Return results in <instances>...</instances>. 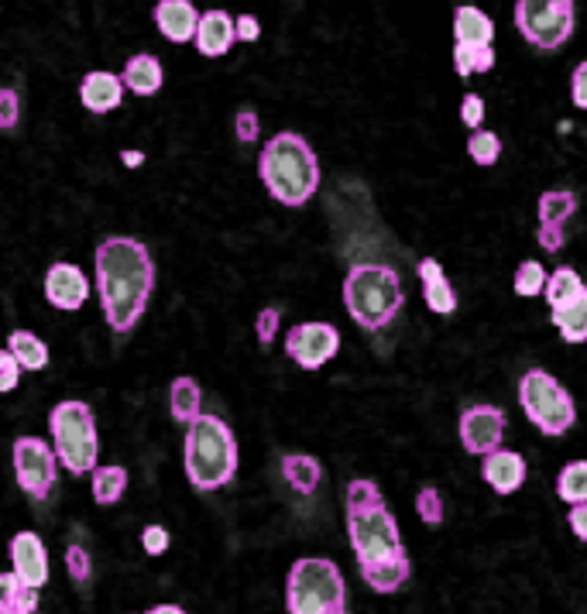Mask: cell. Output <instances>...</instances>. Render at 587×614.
Masks as SVG:
<instances>
[{
    "mask_svg": "<svg viewBox=\"0 0 587 614\" xmlns=\"http://www.w3.org/2000/svg\"><path fill=\"white\" fill-rule=\"evenodd\" d=\"M17 114H21L17 90L4 86V90H0V127H4V130H14V127H17Z\"/></svg>",
    "mask_w": 587,
    "mask_h": 614,
    "instance_id": "f35d334b",
    "label": "cell"
},
{
    "mask_svg": "<svg viewBox=\"0 0 587 614\" xmlns=\"http://www.w3.org/2000/svg\"><path fill=\"white\" fill-rule=\"evenodd\" d=\"M402 278L396 268L378 261H361L344 278V305L351 319L367 334H378L402 310Z\"/></svg>",
    "mask_w": 587,
    "mask_h": 614,
    "instance_id": "5b68a950",
    "label": "cell"
},
{
    "mask_svg": "<svg viewBox=\"0 0 587 614\" xmlns=\"http://www.w3.org/2000/svg\"><path fill=\"white\" fill-rule=\"evenodd\" d=\"M168 412L172 419H176L179 426H192L196 419L203 415V391H200V381L189 378V375H179L172 378L168 385Z\"/></svg>",
    "mask_w": 587,
    "mask_h": 614,
    "instance_id": "603a6c76",
    "label": "cell"
},
{
    "mask_svg": "<svg viewBox=\"0 0 587 614\" xmlns=\"http://www.w3.org/2000/svg\"><path fill=\"white\" fill-rule=\"evenodd\" d=\"M505 409L502 405H488V402H474L461 412L457 419V433H461V447L474 456H488L495 450H502L505 440Z\"/></svg>",
    "mask_w": 587,
    "mask_h": 614,
    "instance_id": "7c38bea8",
    "label": "cell"
},
{
    "mask_svg": "<svg viewBox=\"0 0 587 614\" xmlns=\"http://www.w3.org/2000/svg\"><path fill=\"white\" fill-rule=\"evenodd\" d=\"M21 371H25V367L17 364V358L11 354V350H4V354H0V391H14Z\"/></svg>",
    "mask_w": 587,
    "mask_h": 614,
    "instance_id": "60d3db41",
    "label": "cell"
},
{
    "mask_svg": "<svg viewBox=\"0 0 587 614\" xmlns=\"http://www.w3.org/2000/svg\"><path fill=\"white\" fill-rule=\"evenodd\" d=\"M145 614H189L186 607H179V604H155L151 611H145Z\"/></svg>",
    "mask_w": 587,
    "mask_h": 614,
    "instance_id": "bcb514c9",
    "label": "cell"
},
{
    "mask_svg": "<svg viewBox=\"0 0 587 614\" xmlns=\"http://www.w3.org/2000/svg\"><path fill=\"white\" fill-rule=\"evenodd\" d=\"M90 488H93V501L97 504H117L127 491V467L121 464H103L93 471V480H90Z\"/></svg>",
    "mask_w": 587,
    "mask_h": 614,
    "instance_id": "4316f807",
    "label": "cell"
},
{
    "mask_svg": "<svg viewBox=\"0 0 587 614\" xmlns=\"http://www.w3.org/2000/svg\"><path fill=\"white\" fill-rule=\"evenodd\" d=\"M183 464L186 477L196 491H216L234 480L237 474V440L234 429L221 419V415L203 412L186 429V447H183Z\"/></svg>",
    "mask_w": 587,
    "mask_h": 614,
    "instance_id": "277c9868",
    "label": "cell"
},
{
    "mask_svg": "<svg viewBox=\"0 0 587 614\" xmlns=\"http://www.w3.org/2000/svg\"><path fill=\"white\" fill-rule=\"evenodd\" d=\"M453 70L457 76H477L495 70V49H471V46H453Z\"/></svg>",
    "mask_w": 587,
    "mask_h": 614,
    "instance_id": "1f68e13d",
    "label": "cell"
},
{
    "mask_svg": "<svg viewBox=\"0 0 587 614\" xmlns=\"http://www.w3.org/2000/svg\"><path fill=\"white\" fill-rule=\"evenodd\" d=\"M550 319L557 326V334L567 343H584L587 340V289L563 305H557V310H550Z\"/></svg>",
    "mask_w": 587,
    "mask_h": 614,
    "instance_id": "d4e9b609",
    "label": "cell"
},
{
    "mask_svg": "<svg viewBox=\"0 0 587 614\" xmlns=\"http://www.w3.org/2000/svg\"><path fill=\"white\" fill-rule=\"evenodd\" d=\"M11 563H14V574L25 580L28 587H46L49 584V553H46V542L38 539V532H14L11 539Z\"/></svg>",
    "mask_w": 587,
    "mask_h": 614,
    "instance_id": "9a60e30c",
    "label": "cell"
},
{
    "mask_svg": "<svg viewBox=\"0 0 587 614\" xmlns=\"http://www.w3.org/2000/svg\"><path fill=\"white\" fill-rule=\"evenodd\" d=\"M65 569H70L73 584H86L93 577V566H90V553L83 550V546H65Z\"/></svg>",
    "mask_w": 587,
    "mask_h": 614,
    "instance_id": "e575fe53",
    "label": "cell"
},
{
    "mask_svg": "<svg viewBox=\"0 0 587 614\" xmlns=\"http://www.w3.org/2000/svg\"><path fill=\"white\" fill-rule=\"evenodd\" d=\"M49 433L59 453V464L83 477L97 471L100 456V436H97V415L79 399H62L49 412Z\"/></svg>",
    "mask_w": 587,
    "mask_h": 614,
    "instance_id": "52a82bcc",
    "label": "cell"
},
{
    "mask_svg": "<svg viewBox=\"0 0 587 614\" xmlns=\"http://www.w3.org/2000/svg\"><path fill=\"white\" fill-rule=\"evenodd\" d=\"M121 79H124V86H127L130 93L155 97L162 90V83H165V70H162V62L151 55V52H138V55H130L124 62Z\"/></svg>",
    "mask_w": 587,
    "mask_h": 614,
    "instance_id": "7402d4cb",
    "label": "cell"
},
{
    "mask_svg": "<svg viewBox=\"0 0 587 614\" xmlns=\"http://www.w3.org/2000/svg\"><path fill=\"white\" fill-rule=\"evenodd\" d=\"M258 175L275 203L299 210L320 189V162L313 145L296 130H278L258 155Z\"/></svg>",
    "mask_w": 587,
    "mask_h": 614,
    "instance_id": "3957f363",
    "label": "cell"
},
{
    "mask_svg": "<svg viewBox=\"0 0 587 614\" xmlns=\"http://www.w3.org/2000/svg\"><path fill=\"white\" fill-rule=\"evenodd\" d=\"M467 151H471V159L477 165H495L498 159H502V138L495 135V130H471V141H467Z\"/></svg>",
    "mask_w": 587,
    "mask_h": 614,
    "instance_id": "d6a6232c",
    "label": "cell"
},
{
    "mask_svg": "<svg viewBox=\"0 0 587 614\" xmlns=\"http://www.w3.org/2000/svg\"><path fill=\"white\" fill-rule=\"evenodd\" d=\"M79 100L90 114H111L124 103V79L107 70L86 73L79 83Z\"/></svg>",
    "mask_w": 587,
    "mask_h": 614,
    "instance_id": "ac0fdd59",
    "label": "cell"
},
{
    "mask_svg": "<svg viewBox=\"0 0 587 614\" xmlns=\"http://www.w3.org/2000/svg\"><path fill=\"white\" fill-rule=\"evenodd\" d=\"M461 121H464L471 130H482V124H485V100L477 97V93H467V97L461 100Z\"/></svg>",
    "mask_w": 587,
    "mask_h": 614,
    "instance_id": "ab89813d",
    "label": "cell"
},
{
    "mask_svg": "<svg viewBox=\"0 0 587 614\" xmlns=\"http://www.w3.org/2000/svg\"><path fill=\"white\" fill-rule=\"evenodd\" d=\"M234 135H237V141H241V145H254V141H258L261 124H258V114L251 111V106H241V111H237V117H234Z\"/></svg>",
    "mask_w": 587,
    "mask_h": 614,
    "instance_id": "d590c367",
    "label": "cell"
},
{
    "mask_svg": "<svg viewBox=\"0 0 587 614\" xmlns=\"http://www.w3.org/2000/svg\"><path fill=\"white\" fill-rule=\"evenodd\" d=\"M8 350L17 358V364L25 371H41L49 367V347L41 343V337L28 334V330H14L8 337Z\"/></svg>",
    "mask_w": 587,
    "mask_h": 614,
    "instance_id": "83f0119b",
    "label": "cell"
},
{
    "mask_svg": "<svg viewBox=\"0 0 587 614\" xmlns=\"http://www.w3.org/2000/svg\"><path fill=\"white\" fill-rule=\"evenodd\" d=\"M557 494L560 501L574 504H587V460H571L563 464V471L557 474Z\"/></svg>",
    "mask_w": 587,
    "mask_h": 614,
    "instance_id": "f1b7e54d",
    "label": "cell"
},
{
    "mask_svg": "<svg viewBox=\"0 0 587 614\" xmlns=\"http://www.w3.org/2000/svg\"><path fill=\"white\" fill-rule=\"evenodd\" d=\"M286 354L292 364H299L302 371H320L323 364H330L340 354V334L330 323H296L286 334Z\"/></svg>",
    "mask_w": 587,
    "mask_h": 614,
    "instance_id": "8fae6325",
    "label": "cell"
},
{
    "mask_svg": "<svg viewBox=\"0 0 587 614\" xmlns=\"http://www.w3.org/2000/svg\"><path fill=\"white\" fill-rule=\"evenodd\" d=\"M519 405L542 436H563L577 423V402L550 371L529 367L519 381Z\"/></svg>",
    "mask_w": 587,
    "mask_h": 614,
    "instance_id": "ba28073f",
    "label": "cell"
},
{
    "mask_svg": "<svg viewBox=\"0 0 587 614\" xmlns=\"http://www.w3.org/2000/svg\"><path fill=\"white\" fill-rule=\"evenodd\" d=\"M416 275L423 281V302H426L429 313H437V316L457 313V292H453V285H450V278H447V272L437 258H423L416 265Z\"/></svg>",
    "mask_w": 587,
    "mask_h": 614,
    "instance_id": "d6986e66",
    "label": "cell"
},
{
    "mask_svg": "<svg viewBox=\"0 0 587 614\" xmlns=\"http://www.w3.org/2000/svg\"><path fill=\"white\" fill-rule=\"evenodd\" d=\"M86 296H90V278H86L83 268H76L73 261H55L46 272V299L55 310L76 313L83 310Z\"/></svg>",
    "mask_w": 587,
    "mask_h": 614,
    "instance_id": "5bb4252c",
    "label": "cell"
},
{
    "mask_svg": "<svg viewBox=\"0 0 587 614\" xmlns=\"http://www.w3.org/2000/svg\"><path fill=\"white\" fill-rule=\"evenodd\" d=\"M482 477L495 494H515L526 485V460H522V453L502 447L482 456Z\"/></svg>",
    "mask_w": 587,
    "mask_h": 614,
    "instance_id": "e0dca14e",
    "label": "cell"
},
{
    "mask_svg": "<svg viewBox=\"0 0 587 614\" xmlns=\"http://www.w3.org/2000/svg\"><path fill=\"white\" fill-rule=\"evenodd\" d=\"M571 100L577 111H587V59L577 62V70L571 76Z\"/></svg>",
    "mask_w": 587,
    "mask_h": 614,
    "instance_id": "b9f144b4",
    "label": "cell"
},
{
    "mask_svg": "<svg viewBox=\"0 0 587 614\" xmlns=\"http://www.w3.org/2000/svg\"><path fill=\"white\" fill-rule=\"evenodd\" d=\"M237 41V21L227 11H203L200 32H196V49L207 59H221L234 49Z\"/></svg>",
    "mask_w": 587,
    "mask_h": 614,
    "instance_id": "ffe728a7",
    "label": "cell"
},
{
    "mask_svg": "<svg viewBox=\"0 0 587 614\" xmlns=\"http://www.w3.org/2000/svg\"><path fill=\"white\" fill-rule=\"evenodd\" d=\"M587 285L584 278L571 268V265H557L550 272V281H547V292H542V299H547L550 310H557V305H563L567 299H574L577 292H584Z\"/></svg>",
    "mask_w": 587,
    "mask_h": 614,
    "instance_id": "f546056e",
    "label": "cell"
},
{
    "mask_svg": "<svg viewBox=\"0 0 587 614\" xmlns=\"http://www.w3.org/2000/svg\"><path fill=\"white\" fill-rule=\"evenodd\" d=\"M151 17H155V28L165 35V41H172V46L196 41V32H200V21H203V14L196 11L189 0H159Z\"/></svg>",
    "mask_w": 587,
    "mask_h": 614,
    "instance_id": "2e32d148",
    "label": "cell"
},
{
    "mask_svg": "<svg viewBox=\"0 0 587 614\" xmlns=\"http://www.w3.org/2000/svg\"><path fill=\"white\" fill-rule=\"evenodd\" d=\"M515 28L522 32V38H526L533 49L553 52L574 35L577 4L574 0H519Z\"/></svg>",
    "mask_w": 587,
    "mask_h": 614,
    "instance_id": "9c48e42d",
    "label": "cell"
},
{
    "mask_svg": "<svg viewBox=\"0 0 587 614\" xmlns=\"http://www.w3.org/2000/svg\"><path fill=\"white\" fill-rule=\"evenodd\" d=\"M547 281H550V275L539 261H522V265L515 268V278H512V292L519 299H533V296L547 292Z\"/></svg>",
    "mask_w": 587,
    "mask_h": 614,
    "instance_id": "4dcf8cb0",
    "label": "cell"
},
{
    "mask_svg": "<svg viewBox=\"0 0 587 614\" xmlns=\"http://www.w3.org/2000/svg\"><path fill=\"white\" fill-rule=\"evenodd\" d=\"M278 471H282V477L289 480V488L296 494H307V498L316 494L320 480H323V467H320V460L313 453H282Z\"/></svg>",
    "mask_w": 587,
    "mask_h": 614,
    "instance_id": "cb8c5ba5",
    "label": "cell"
},
{
    "mask_svg": "<svg viewBox=\"0 0 587 614\" xmlns=\"http://www.w3.org/2000/svg\"><path fill=\"white\" fill-rule=\"evenodd\" d=\"M577 213V192L571 189H547L539 196L536 203V216H539V230H536V240L542 251H560L567 245V221Z\"/></svg>",
    "mask_w": 587,
    "mask_h": 614,
    "instance_id": "4fadbf2b",
    "label": "cell"
},
{
    "mask_svg": "<svg viewBox=\"0 0 587 614\" xmlns=\"http://www.w3.org/2000/svg\"><path fill=\"white\" fill-rule=\"evenodd\" d=\"M416 515H420L426 525H440V522H444V494H440V488L423 485V488L416 491Z\"/></svg>",
    "mask_w": 587,
    "mask_h": 614,
    "instance_id": "836d02e7",
    "label": "cell"
},
{
    "mask_svg": "<svg viewBox=\"0 0 587 614\" xmlns=\"http://www.w3.org/2000/svg\"><path fill=\"white\" fill-rule=\"evenodd\" d=\"M289 614H347V587L334 560L307 556L296 560L286 574Z\"/></svg>",
    "mask_w": 587,
    "mask_h": 614,
    "instance_id": "8992f818",
    "label": "cell"
},
{
    "mask_svg": "<svg viewBox=\"0 0 587 614\" xmlns=\"http://www.w3.org/2000/svg\"><path fill=\"white\" fill-rule=\"evenodd\" d=\"M347 536L361 566V580L375 594H396L412 577V556L402 542L399 522L391 515L382 488L372 477H354L344 494Z\"/></svg>",
    "mask_w": 587,
    "mask_h": 614,
    "instance_id": "6da1fadb",
    "label": "cell"
},
{
    "mask_svg": "<svg viewBox=\"0 0 587 614\" xmlns=\"http://www.w3.org/2000/svg\"><path fill=\"white\" fill-rule=\"evenodd\" d=\"M97 296L103 305L107 326L124 337L138 326L148 310L151 289H155V261L151 251L135 237H103L93 251Z\"/></svg>",
    "mask_w": 587,
    "mask_h": 614,
    "instance_id": "7a4b0ae2",
    "label": "cell"
},
{
    "mask_svg": "<svg viewBox=\"0 0 587 614\" xmlns=\"http://www.w3.org/2000/svg\"><path fill=\"white\" fill-rule=\"evenodd\" d=\"M121 162H124L127 168H138V165L145 162V155H141V151H121Z\"/></svg>",
    "mask_w": 587,
    "mask_h": 614,
    "instance_id": "f6af8a7d",
    "label": "cell"
},
{
    "mask_svg": "<svg viewBox=\"0 0 587 614\" xmlns=\"http://www.w3.org/2000/svg\"><path fill=\"white\" fill-rule=\"evenodd\" d=\"M168 529H165V525H155V522H151V525H145V532H141V546H145V553L148 556H162L165 550H168Z\"/></svg>",
    "mask_w": 587,
    "mask_h": 614,
    "instance_id": "74e56055",
    "label": "cell"
},
{
    "mask_svg": "<svg viewBox=\"0 0 587 614\" xmlns=\"http://www.w3.org/2000/svg\"><path fill=\"white\" fill-rule=\"evenodd\" d=\"M275 330H278V310L275 305H265V310L254 316V337L261 340V347H272Z\"/></svg>",
    "mask_w": 587,
    "mask_h": 614,
    "instance_id": "8d00e7d4",
    "label": "cell"
},
{
    "mask_svg": "<svg viewBox=\"0 0 587 614\" xmlns=\"http://www.w3.org/2000/svg\"><path fill=\"white\" fill-rule=\"evenodd\" d=\"M11 453H14L17 488L32 501H46L55 488V464H59L55 447L41 440V436H17Z\"/></svg>",
    "mask_w": 587,
    "mask_h": 614,
    "instance_id": "30bf717a",
    "label": "cell"
},
{
    "mask_svg": "<svg viewBox=\"0 0 587 614\" xmlns=\"http://www.w3.org/2000/svg\"><path fill=\"white\" fill-rule=\"evenodd\" d=\"M0 614H38V590L21 580L14 569L0 577Z\"/></svg>",
    "mask_w": 587,
    "mask_h": 614,
    "instance_id": "484cf974",
    "label": "cell"
},
{
    "mask_svg": "<svg viewBox=\"0 0 587 614\" xmlns=\"http://www.w3.org/2000/svg\"><path fill=\"white\" fill-rule=\"evenodd\" d=\"M567 525L580 542H587V504H574V509L567 512Z\"/></svg>",
    "mask_w": 587,
    "mask_h": 614,
    "instance_id": "7bdbcfd3",
    "label": "cell"
},
{
    "mask_svg": "<svg viewBox=\"0 0 587 614\" xmlns=\"http://www.w3.org/2000/svg\"><path fill=\"white\" fill-rule=\"evenodd\" d=\"M261 38V25L254 14H241L237 17V41H258Z\"/></svg>",
    "mask_w": 587,
    "mask_h": 614,
    "instance_id": "ee69618b",
    "label": "cell"
},
{
    "mask_svg": "<svg viewBox=\"0 0 587 614\" xmlns=\"http://www.w3.org/2000/svg\"><path fill=\"white\" fill-rule=\"evenodd\" d=\"M453 38L457 46H471V49H495V21L471 4H457L453 8Z\"/></svg>",
    "mask_w": 587,
    "mask_h": 614,
    "instance_id": "44dd1931",
    "label": "cell"
}]
</instances>
